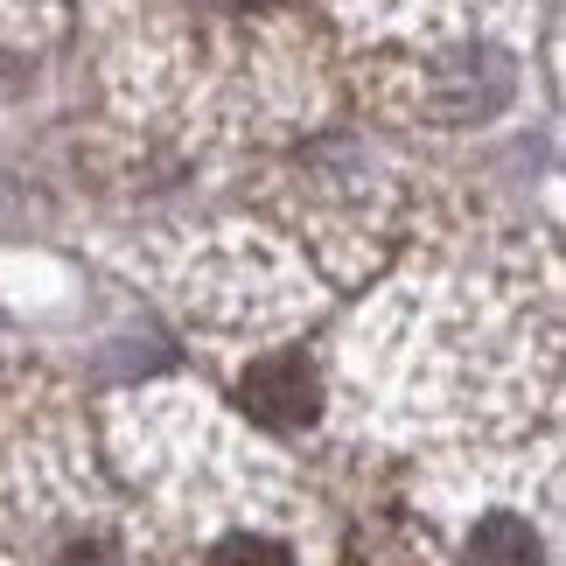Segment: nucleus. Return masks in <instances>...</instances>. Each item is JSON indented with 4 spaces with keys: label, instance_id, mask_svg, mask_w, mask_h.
<instances>
[{
    "label": "nucleus",
    "instance_id": "nucleus-2",
    "mask_svg": "<svg viewBox=\"0 0 566 566\" xmlns=\"http://www.w3.org/2000/svg\"><path fill=\"white\" fill-rule=\"evenodd\" d=\"M469 566H538V532L525 525V517L496 511V517H483V525H475Z\"/></svg>",
    "mask_w": 566,
    "mask_h": 566
},
{
    "label": "nucleus",
    "instance_id": "nucleus-3",
    "mask_svg": "<svg viewBox=\"0 0 566 566\" xmlns=\"http://www.w3.org/2000/svg\"><path fill=\"white\" fill-rule=\"evenodd\" d=\"M210 566H287V553H280L273 538H245V532H238V538H224V546L210 553Z\"/></svg>",
    "mask_w": 566,
    "mask_h": 566
},
{
    "label": "nucleus",
    "instance_id": "nucleus-1",
    "mask_svg": "<svg viewBox=\"0 0 566 566\" xmlns=\"http://www.w3.org/2000/svg\"><path fill=\"white\" fill-rule=\"evenodd\" d=\"M238 406H245L259 427H273V433L308 427L315 412H322L315 364H308V357H266V364H252L245 385H238Z\"/></svg>",
    "mask_w": 566,
    "mask_h": 566
}]
</instances>
